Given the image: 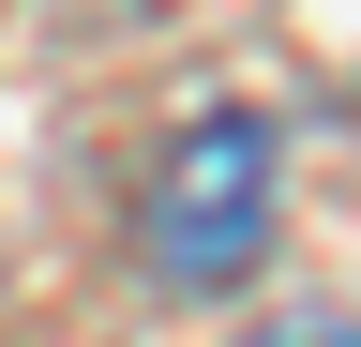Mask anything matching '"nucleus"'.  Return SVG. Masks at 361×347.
<instances>
[{
    "label": "nucleus",
    "mask_w": 361,
    "mask_h": 347,
    "mask_svg": "<svg viewBox=\"0 0 361 347\" xmlns=\"http://www.w3.org/2000/svg\"><path fill=\"white\" fill-rule=\"evenodd\" d=\"M271 196H286L271 121H256V106H211V121H180V136H166L135 242H151L166 287H241L256 257H271Z\"/></svg>",
    "instance_id": "obj_1"
},
{
    "label": "nucleus",
    "mask_w": 361,
    "mask_h": 347,
    "mask_svg": "<svg viewBox=\"0 0 361 347\" xmlns=\"http://www.w3.org/2000/svg\"><path fill=\"white\" fill-rule=\"evenodd\" d=\"M256 347H361V317H346V302H316V317H271Z\"/></svg>",
    "instance_id": "obj_2"
}]
</instances>
